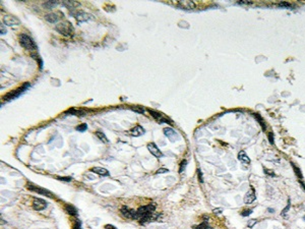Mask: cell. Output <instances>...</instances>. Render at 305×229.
Here are the masks:
<instances>
[{
  "label": "cell",
  "mask_w": 305,
  "mask_h": 229,
  "mask_svg": "<svg viewBox=\"0 0 305 229\" xmlns=\"http://www.w3.org/2000/svg\"><path fill=\"white\" fill-rule=\"evenodd\" d=\"M156 210V204H149L146 206H142V207L138 208L136 210V216H135V220H138L139 223L141 224H146L150 221L156 220L159 215H156L155 213Z\"/></svg>",
  "instance_id": "cell-1"
},
{
  "label": "cell",
  "mask_w": 305,
  "mask_h": 229,
  "mask_svg": "<svg viewBox=\"0 0 305 229\" xmlns=\"http://www.w3.org/2000/svg\"><path fill=\"white\" fill-rule=\"evenodd\" d=\"M55 30L59 34H61V35L65 36V37H71L73 35V32H74V29L72 27V25H71V22L67 21H61V22H59V24H57L55 26Z\"/></svg>",
  "instance_id": "cell-2"
},
{
  "label": "cell",
  "mask_w": 305,
  "mask_h": 229,
  "mask_svg": "<svg viewBox=\"0 0 305 229\" xmlns=\"http://www.w3.org/2000/svg\"><path fill=\"white\" fill-rule=\"evenodd\" d=\"M20 43L24 48H25L29 51H34L37 49V46L33 39L27 34H21L20 36Z\"/></svg>",
  "instance_id": "cell-3"
},
{
  "label": "cell",
  "mask_w": 305,
  "mask_h": 229,
  "mask_svg": "<svg viewBox=\"0 0 305 229\" xmlns=\"http://www.w3.org/2000/svg\"><path fill=\"white\" fill-rule=\"evenodd\" d=\"M30 87V84L29 82H25V84L22 86V87L21 88H18L17 90H16V91H12L11 93H8V94H6V95L3 97V100H5V101H9V100H12V99H16L17 98L18 96L21 95V93H24L25 90H27L28 88Z\"/></svg>",
  "instance_id": "cell-4"
},
{
  "label": "cell",
  "mask_w": 305,
  "mask_h": 229,
  "mask_svg": "<svg viewBox=\"0 0 305 229\" xmlns=\"http://www.w3.org/2000/svg\"><path fill=\"white\" fill-rule=\"evenodd\" d=\"M28 187V189L30 190H32V191H35V193L37 194H43V196L45 197H49V198H53L54 196L52 194L51 191H49L48 189H42V187H39V186H36V185H27Z\"/></svg>",
  "instance_id": "cell-5"
},
{
  "label": "cell",
  "mask_w": 305,
  "mask_h": 229,
  "mask_svg": "<svg viewBox=\"0 0 305 229\" xmlns=\"http://www.w3.org/2000/svg\"><path fill=\"white\" fill-rule=\"evenodd\" d=\"M176 6L183 9H194L196 7V3L194 1H189V0H180L176 3Z\"/></svg>",
  "instance_id": "cell-6"
},
{
  "label": "cell",
  "mask_w": 305,
  "mask_h": 229,
  "mask_svg": "<svg viewBox=\"0 0 305 229\" xmlns=\"http://www.w3.org/2000/svg\"><path fill=\"white\" fill-rule=\"evenodd\" d=\"M33 208L36 211H42V210L47 208V202H45L44 200L40 198H36L34 199L33 201Z\"/></svg>",
  "instance_id": "cell-7"
},
{
  "label": "cell",
  "mask_w": 305,
  "mask_h": 229,
  "mask_svg": "<svg viewBox=\"0 0 305 229\" xmlns=\"http://www.w3.org/2000/svg\"><path fill=\"white\" fill-rule=\"evenodd\" d=\"M150 115L153 116L154 118H155L157 121H159L160 123H164V122H166V123H170V124H172L171 123V120L170 119H168L167 117H165V116L162 114V113H159V112H157L155 110H152V109H150Z\"/></svg>",
  "instance_id": "cell-8"
},
{
  "label": "cell",
  "mask_w": 305,
  "mask_h": 229,
  "mask_svg": "<svg viewBox=\"0 0 305 229\" xmlns=\"http://www.w3.org/2000/svg\"><path fill=\"white\" fill-rule=\"evenodd\" d=\"M120 212H121L122 216L125 217V218L135 220V216H136V211H134V210L130 209L128 207H122L121 210H120Z\"/></svg>",
  "instance_id": "cell-9"
},
{
  "label": "cell",
  "mask_w": 305,
  "mask_h": 229,
  "mask_svg": "<svg viewBox=\"0 0 305 229\" xmlns=\"http://www.w3.org/2000/svg\"><path fill=\"white\" fill-rule=\"evenodd\" d=\"M3 22L8 26V27H16V26H18L21 24V21L18 18H16V16H6L3 17Z\"/></svg>",
  "instance_id": "cell-10"
},
{
  "label": "cell",
  "mask_w": 305,
  "mask_h": 229,
  "mask_svg": "<svg viewBox=\"0 0 305 229\" xmlns=\"http://www.w3.org/2000/svg\"><path fill=\"white\" fill-rule=\"evenodd\" d=\"M148 149H149V151L150 152V154H152L153 156L157 157V158H161V157H163V153L160 151V149L158 148L156 146V144H154V143H150V144L148 145Z\"/></svg>",
  "instance_id": "cell-11"
},
{
  "label": "cell",
  "mask_w": 305,
  "mask_h": 229,
  "mask_svg": "<svg viewBox=\"0 0 305 229\" xmlns=\"http://www.w3.org/2000/svg\"><path fill=\"white\" fill-rule=\"evenodd\" d=\"M164 134L167 138H170L171 142H175L179 138L178 134L176 133V131L173 129H171V127H166V129H164Z\"/></svg>",
  "instance_id": "cell-12"
},
{
  "label": "cell",
  "mask_w": 305,
  "mask_h": 229,
  "mask_svg": "<svg viewBox=\"0 0 305 229\" xmlns=\"http://www.w3.org/2000/svg\"><path fill=\"white\" fill-rule=\"evenodd\" d=\"M75 18H76V21L78 22H81V21H88L90 20H92L93 18V16L92 14H90V13H86V12H84V11H78V12L76 13V16H75Z\"/></svg>",
  "instance_id": "cell-13"
},
{
  "label": "cell",
  "mask_w": 305,
  "mask_h": 229,
  "mask_svg": "<svg viewBox=\"0 0 305 229\" xmlns=\"http://www.w3.org/2000/svg\"><path fill=\"white\" fill-rule=\"evenodd\" d=\"M60 18H61L60 17V13H58V12H50L45 16V20L49 22H51V24H56Z\"/></svg>",
  "instance_id": "cell-14"
},
{
  "label": "cell",
  "mask_w": 305,
  "mask_h": 229,
  "mask_svg": "<svg viewBox=\"0 0 305 229\" xmlns=\"http://www.w3.org/2000/svg\"><path fill=\"white\" fill-rule=\"evenodd\" d=\"M145 133V129L144 127H141V125H136L133 129H131L129 130V134H131L132 137H141Z\"/></svg>",
  "instance_id": "cell-15"
},
{
  "label": "cell",
  "mask_w": 305,
  "mask_h": 229,
  "mask_svg": "<svg viewBox=\"0 0 305 229\" xmlns=\"http://www.w3.org/2000/svg\"><path fill=\"white\" fill-rule=\"evenodd\" d=\"M255 199H256V194H255L254 193V190L252 189L251 190V193H247L245 194V197H244V203L245 204H251V203H253L255 201Z\"/></svg>",
  "instance_id": "cell-16"
},
{
  "label": "cell",
  "mask_w": 305,
  "mask_h": 229,
  "mask_svg": "<svg viewBox=\"0 0 305 229\" xmlns=\"http://www.w3.org/2000/svg\"><path fill=\"white\" fill-rule=\"evenodd\" d=\"M238 160L240 161V162H242L243 164H245V165H248V164L250 163L249 157L246 155V153L244 152V151H240L239 152V154H238Z\"/></svg>",
  "instance_id": "cell-17"
},
{
  "label": "cell",
  "mask_w": 305,
  "mask_h": 229,
  "mask_svg": "<svg viewBox=\"0 0 305 229\" xmlns=\"http://www.w3.org/2000/svg\"><path fill=\"white\" fill-rule=\"evenodd\" d=\"M91 171L94 172V173H96V174L102 175V176H108L109 175L108 170L105 169V168H102V167H93L91 169Z\"/></svg>",
  "instance_id": "cell-18"
},
{
  "label": "cell",
  "mask_w": 305,
  "mask_h": 229,
  "mask_svg": "<svg viewBox=\"0 0 305 229\" xmlns=\"http://www.w3.org/2000/svg\"><path fill=\"white\" fill-rule=\"evenodd\" d=\"M64 209H65L66 213L69 214V215H71V216H75L77 214L76 208H75L74 206H72V205H65Z\"/></svg>",
  "instance_id": "cell-19"
},
{
  "label": "cell",
  "mask_w": 305,
  "mask_h": 229,
  "mask_svg": "<svg viewBox=\"0 0 305 229\" xmlns=\"http://www.w3.org/2000/svg\"><path fill=\"white\" fill-rule=\"evenodd\" d=\"M58 4V2L57 1H47V2H45L43 6L45 7V8H48V9H52L53 7H55L56 5Z\"/></svg>",
  "instance_id": "cell-20"
},
{
  "label": "cell",
  "mask_w": 305,
  "mask_h": 229,
  "mask_svg": "<svg viewBox=\"0 0 305 229\" xmlns=\"http://www.w3.org/2000/svg\"><path fill=\"white\" fill-rule=\"evenodd\" d=\"M63 5H65V6L68 7L69 9H71V8H73V7L77 6L78 3L74 2V1H64V2H63Z\"/></svg>",
  "instance_id": "cell-21"
},
{
  "label": "cell",
  "mask_w": 305,
  "mask_h": 229,
  "mask_svg": "<svg viewBox=\"0 0 305 229\" xmlns=\"http://www.w3.org/2000/svg\"><path fill=\"white\" fill-rule=\"evenodd\" d=\"M96 136L100 138V140L102 142H104V143H108V140H107V138L105 137V134L103 133H101V131H97L96 133Z\"/></svg>",
  "instance_id": "cell-22"
},
{
  "label": "cell",
  "mask_w": 305,
  "mask_h": 229,
  "mask_svg": "<svg viewBox=\"0 0 305 229\" xmlns=\"http://www.w3.org/2000/svg\"><path fill=\"white\" fill-rule=\"evenodd\" d=\"M131 109H132L133 111L138 112V113H144V112H145V108L141 107V106H133Z\"/></svg>",
  "instance_id": "cell-23"
},
{
  "label": "cell",
  "mask_w": 305,
  "mask_h": 229,
  "mask_svg": "<svg viewBox=\"0 0 305 229\" xmlns=\"http://www.w3.org/2000/svg\"><path fill=\"white\" fill-rule=\"evenodd\" d=\"M290 207H291V203H290V200H288V204L286 206V208L282 211V216H286L287 215V212L290 210Z\"/></svg>",
  "instance_id": "cell-24"
},
{
  "label": "cell",
  "mask_w": 305,
  "mask_h": 229,
  "mask_svg": "<svg viewBox=\"0 0 305 229\" xmlns=\"http://www.w3.org/2000/svg\"><path fill=\"white\" fill-rule=\"evenodd\" d=\"M86 129H88V125H86L85 123H82V124L76 126V130H78V131H85Z\"/></svg>",
  "instance_id": "cell-25"
},
{
  "label": "cell",
  "mask_w": 305,
  "mask_h": 229,
  "mask_svg": "<svg viewBox=\"0 0 305 229\" xmlns=\"http://www.w3.org/2000/svg\"><path fill=\"white\" fill-rule=\"evenodd\" d=\"M186 164H187V161H186V160H183L182 162H181V165H180V169H179V172H180V173H182V171H183L184 169H185Z\"/></svg>",
  "instance_id": "cell-26"
},
{
  "label": "cell",
  "mask_w": 305,
  "mask_h": 229,
  "mask_svg": "<svg viewBox=\"0 0 305 229\" xmlns=\"http://www.w3.org/2000/svg\"><path fill=\"white\" fill-rule=\"evenodd\" d=\"M72 229H81V224L80 220H75V223L73 225Z\"/></svg>",
  "instance_id": "cell-27"
},
{
  "label": "cell",
  "mask_w": 305,
  "mask_h": 229,
  "mask_svg": "<svg viewBox=\"0 0 305 229\" xmlns=\"http://www.w3.org/2000/svg\"><path fill=\"white\" fill-rule=\"evenodd\" d=\"M254 116L258 119V121H259V123H261V125L262 126V129H266V125H265V123H263V121H262V119H261V116H259L258 114H254Z\"/></svg>",
  "instance_id": "cell-28"
},
{
  "label": "cell",
  "mask_w": 305,
  "mask_h": 229,
  "mask_svg": "<svg viewBox=\"0 0 305 229\" xmlns=\"http://www.w3.org/2000/svg\"><path fill=\"white\" fill-rule=\"evenodd\" d=\"M292 166H293V168H294V170H295V173H296L297 175H298L300 178H302V174H301V172H300V170H299V168H297V167L295 166L294 164H292Z\"/></svg>",
  "instance_id": "cell-29"
},
{
  "label": "cell",
  "mask_w": 305,
  "mask_h": 229,
  "mask_svg": "<svg viewBox=\"0 0 305 229\" xmlns=\"http://www.w3.org/2000/svg\"><path fill=\"white\" fill-rule=\"evenodd\" d=\"M196 229H213V228H210V227H209L208 226V225H206V222H203L202 224H201V225H199V226L196 228Z\"/></svg>",
  "instance_id": "cell-30"
},
{
  "label": "cell",
  "mask_w": 305,
  "mask_h": 229,
  "mask_svg": "<svg viewBox=\"0 0 305 229\" xmlns=\"http://www.w3.org/2000/svg\"><path fill=\"white\" fill-rule=\"evenodd\" d=\"M252 213V210H245V211L242 212V216H249Z\"/></svg>",
  "instance_id": "cell-31"
},
{
  "label": "cell",
  "mask_w": 305,
  "mask_h": 229,
  "mask_svg": "<svg viewBox=\"0 0 305 229\" xmlns=\"http://www.w3.org/2000/svg\"><path fill=\"white\" fill-rule=\"evenodd\" d=\"M57 179L62 180V181H71L70 177H60V176H57Z\"/></svg>",
  "instance_id": "cell-32"
},
{
  "label": "cell",
  "mask_w": 305,
  "mask_h": 229,
  "mask_svg": "<svg viewBox=\"0 0 305 229\" xmlns=\"http://www.w3.org/2000/svg\"><path fill=\"white\" fill-rule=\"evenodd\" d=\"M256 223V220H250L249 222H248V226L249 227H253V225Z\"/></svg>",
  "instance_id": "cell-33"
},
{
  "label": "cell",
  "mask_w": 305,
  "mask_h": 229,
  "mask_svg": "<svg viewBox=\"0 0 305 229\" xmlns=\"http://www.w3.org/2000/svg\"><path fill=\"white\" fill-rule=\"evenodd\" d=\"M265 172L266 174H269V175H272V176H275V173H274V171L272 170H269V169H265Z\"/></svg>",
  "instance_id": "cell-34"
},
{
  "label": "cell",
  "mask_w": 305,
  "mask_h": 229,
  "mask_svg": "<svg viewBox=\"0 0 305 229\" xmlns=\"http://www.w3.org/2000/svg\"><path fill=\"white\" fill-rule=\"evenodd\" d=\"M5 33H6V29L4 27V25L1 24V35H4Z\"/></svg>",
  "instance_id": "cell-35"
},
{
  "label": "cell",
  "mask_w": 305,
  "mask_h": 229,
  "mask_svg": "<svg viewBox=\"0 0 305 229\" xmlns=\"http://www.w3.org/2000/svg\"><path fill=\"white\" fill-rule=\"evenodd\" d=\"M269 138H270V144H274V136H273V133H269Z\"/></svg>",
  "instance_id": "cell-36"
},
{
  "label": "cell",
  "mask_w": 305,
  "mask_h": 229,
  "mask_svg": "<svg viewBox=\"0 0 305 229\" xmlns=\"http://www.w3.org/2000/svg\"><path fill=\"white\" fill-rule=\"evenodd\" d=\"M198 178H199V181L203 182V179H202V174H201V171L198 170Z\"/></svg>",
  "instance_id": "cell-37"
},
{
  "label": "cell",
  "mask_w": 305,
  "mask_h": 229,
  "mask_svg": "<svg viewBox=\"0 0 305 229\" xmlns=\"http://www.w3.org/2000/svg\"><path fill=\"white\" fill-rule=\"evenodd\" d=\"M105 228H106V229H117L115 226H113V225H109V224L105 225Z\"/></svg>",
  "instance_id": "cell-38"
},
{
  "label": "cell",
  "mask_w": 305,
  "mask_h": 229,
  "mask_svg": "<svg viewBox=\"0 0 305 229\" xmlns=\"http://www.w3.org/2000/svg\"><path fill=\"white\" fill-rule=\"evenodd\" d=\"M165 172H168V170L167 169H159V170L157 171V173L158 174H159V173L161 174V173H165Z\"/></svg>",
  "instance_id": "cell-39"
},
{
  "label": "cell",
  "mask_w": 305,
  "mask_h": 229,
  "mask_svg": "<svg viewBox=\"0 0 305 229\" xmlns=\"http://www.w3.org/2000/svg\"><path fill=\"white\" fill-rule=\"evenodd\" d=\"M279 5H280V6H290V4H289V3H280V4H279Z\"/></svg>",
  "instance_id": "cell-40"
},
{
  "label": "cell",
  "mask_w": 305,
  "mask_h": 229,
  "mask_svg": "<svg viewBox=\"0 0 305 229\" xmlns=\"http://www.w3.org/2000/svg\"><path fill=\"white\" fill-rule=\"evenodd\" d=\"M221 211H222L221 209H217V210H214V212H215V213H216V212H221Z\"/></svg>",
  "instance_id": "cell-41"
},
{
  "label": "cell",
  "mask_w": 305,
  "mask_h": 229,
  "mask_svg": "<svg viewBox=\"0 0 305 229\" xmlns=\"http://www.w3.org/2000/svg\"><path fill=\"white\" fill-rule=\"evenodd\" d=\"M268 211H269V212H272V213H274V212H275V210H274V209H268Z\"/></svg>",
  "instance_id": "cell-42"
},
{
  "label": "cell",
  "mask_w": 305,
  "mask_h": 229,
  "mask_svg": "<svg viewBox=\"0 0 305 229\" xmlns=\"http://www.w3.org/2000/svg\"><path fill=\"white\" fill-rule=\"evenodd\" d=\"M303 219H304V220H305V217H304V218H303Z\"/></svg>",
  "instance_id": "cell-43"
}]
</instances>
